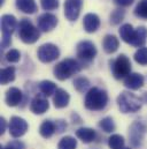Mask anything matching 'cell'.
Returning a JSON list of instances; mask_svg holds the SVG:
<instances>
[{"label":"cell","mask_w":147,"mask_h":149,"mask_svg":"<svg viewBox=\"0 0 147 149\" xmlns=\"http://www.w3.org/2000/svg\"><path fill=\"white\" fill-rule=\"evenodd\" d=\"M110 68L115 79L117 80L125 79L131 72L130 59L125 54H120L116 59L110 61Z\"/></svg>","instance_id":"5b68a950"},{"label":"cell","mask_w":147,"mask_h":149,"mask_svg":"<svg viewBox=\"0 0 147 149\" xmlns=\"http://www.w3.org/2000/svg\"><path fill=\"white\" fill-rule=\"evenodd\" d=\"M77 147V141L73 136H65L60 140L58 149H76Z\"/></svg>","instance_id":"f1b7e54d"},{"label":"cell","mask_w":147,"mask_h":149,"mask_svg":"<svg viewBox=\"0 0 147 149\" xmlns=\"http://www.w3.org/2000/svg\"><path fill=\"white\" fill-rule=\"evenodd\" d=\"M135 34H136V30L132 28L130 23H125L120 28V36L128 44L132 45V42L135 39Z\"/></svg>","instance_id":"44dd1931"},{"label":"cell","mask_w":147,"mask_h":149,"mask_svg":"<svg viewBox=\"0 0 147 149\" xmlns=\"http://www.w3.org/2000/svg\"><path fill=\"white\" fill-rule=\"evenodd\" d=\"M22 91L16 88V87H12L6 91V96H5V102L8 107H16L21 103L22 101Z\"/></svg>","instance_id":"2e32d148"},{"label":"cell","mask_w":147,"mask_h":149,"mask_svg":"<svg viewBox=\"0 0 147 149\" xmlns=\"http://www.w3.org/2000/svg\"><path fill=\"white\" fill-rule=\"evenodd\" d=\"M90 84L91 83H90L89 79H86L84 76H79V77L75 79V81H74V87L79 93H85L90 88Z\"/></svg>","instance_id":"484cf974"},{"label":"cell","mask_w":147,"mask_h":149,"mask_svg":"<svg viewBox=\"0 0 147 149\" xmlns=\"http://www.w3.org/2000/svg\"><path fill=\"white\" fill-rule=\"evenodd\" d=\"M16 7L25 14H34L37 10L35 0H16Z\"/></svg>","instance_id":"7402d4cb"},{"label":"cell","mask_w":147,"mask_h":149,"mask_svg":"<svg viewBox=\"0 0 147 149\" xmlns=\"http://www.w3.org/2000/svg\"><path fill=\"white\" fill-rule=\"evenodd\" d=\"M6 126H7V124H6L5 118H1V119H0V134H1V135L5 133V131H6Z\"/></svg>","instance_id":"74e56055"},{"label":"cell","mask_w":147,"mask_h":149,"mask_svg":"<svg viewBox=\"0 0 147 149\" xmlns=\"http://www.w3.org/2000/svg\"><path fill=\"white\" fill-rule=\"evenodd\" d=\"M123 149H130V148H123Z\"/></svg>","instance_id":"f35d334b"},{"label":"cell","mask_w":147,"mask_h":149,"mask_svg":"<svg viewBox=\"0 0 147 149\" xmlns=\"http://www.w3.org/2000/svg\"><path fill=\"white\" fill-rule=\"evenodd\" d=\"M15 80V68L13 66L2 68L0 72V81L1 84H7Z\"/></svg>","instance_id":"d4e9b609"},{"label":"cell","mask_w":147,"mask_h":149,"mask_svg":"<svg viewBox=\"0 0 147 149\" xmlns=\"http://www.w3.org/2000/svg\"><path fill=\"white\" fill-rule=\"evenodd\" d=\"M69 101H70V96L69 94L65 90V89H58L54 94V97H53V103H54V107L56 109H63L66 108L68 104H69Z\"/></svg>","instance_id":"e0dca14e"},{"label":"cell","mask_w":147,"mask_h":149,"mask_svg":"<svg viewBox=\"0 0 147 149\" xmlns=\"http://www.w3.org/2000/svg\"><path fill=\"white\" fill-rule=\"evenodd\" d=\"M147 40V29L146 27L142 26V27H138L136 29V34H135V39L132 42V45L136 46V47H143L144 44L146 43Z\"/></svg>","instance_id":"603a6c76"},{"label":"cell","mask_w":147,"mask_h":149,"mask_svg":"<svg viewBox=\"0 0 147 149\" xmlns=\"http://www.w3.org/2000/svg\"><path fill=\"white\" fill-rule=\"evenodd\" d=\"M147 132V125L146 123L142 121V120H136L132 123V125L130 126V131H129V138H130V142L133 147H140L144 140V136Z\"/></svg>","instance_id":"8992f818"},{"label":"cell","mask_w":147,"mask_h":149,"mask_svg":"<svg viewBox=\"0 0 147 149\" xmlns=\"http://www.w3.org/2000/svg\"><path fill=\"white\" fill-rule=\"evenodd\" d=\"M114 1H115V3H116L117 6H120V7H128V6L132 5L135 0H114Z\"/></svg>","instance_id":"8d00e7d4"},{"label":"cell","mask_w":147,"mask_h":149,"mask_svg":"<svg viewBox=\"0 0 147 149\" xmlns=\"http://www.w3.org/2000/svg\"><path fill=\"white\" fill-rule=\"evenodd\" d=\"M97 52L98 51H97L95 45L92 42H90V40H82L76 46L77 57L82 61H86V63L92 61L95 58Z\"/></svg>","instance_id":"52a82bcc"},{"label":"cell","mask_w":147,"mask_h":149,"mask_svg":"<svg viewBox=\"0 0 147 149\" xmlns=\"http://www.w3.org/2000/svg\"><path fill=\"white\" fill-rule=\"evenodd\" d=\"M19 37L25 44H34L40 37V31L28 19H22L19 23Z\"/></svg>","instance_id":"277c9868"},{"label":"cell","mask_w":147,"mask_h":149,"mask_svg":"<svg viewBox=\"0 0 147 149\" xmlns=\"http://www.w3.org/2000/svg\"><path fill=\"white\" fill-rule=\"evenodd\" d=\"M108 103V95L105 90L93 87L91 88L86 95H85V101L84 105L87 110L91 111H100L106 108Z\"/></svg>","instance_id":"6da1fadb"},{"label":"cell","mask_w":147,"mask_h":149,"mask_svg":"<svg viewBox=\"0 0 147 149\" xmlns=\"http://www.w3.org/2000/svg\"><path fill=\"white\" fill-rule=\"evenodd\" d=\"M120 46V40L118 38L114 35H106L104 40H102V47L105 50V52L107 53H114L117 51Z\"/></svg>","instance_id":"d6986e66"},{"label":"cell","mask_w":147,"mask_h":149,"mask_svg":"<svg viewBox=\"0 0 147 149\" xmlns=\"http://www.w3.org/2000/svg\"><path fill=\"white\" fill-rule=\"evenodd\" d=\"M80 70H82V65L79 61L75 60L73 58H67L55 65L53 73L58 80L65 81V80L71 77L73 75L77 74Z\"/></svg>","instance_id":"7a4b0ae2"},{"label":"cell","mask_w":147,"mask_h":149,"mask_svg":"<svg viewBox=\"0 0 147 149\" xmlns=\"http://www.w3.org/2000/svg\"><path fill=\"white\" fill-rule=\"evenodd\" d=\"M143 100L130 91H122L117 97V105L123 113H133L140 110Z\"/></svg>","instance_id":"3957f363"},{"label":"cell","mask_w":147,"mask_h":149,"mask_svg":"<svg viewBox=\"0 0 147 149\" xmlns=\"http://www.w3.org/2000/svg\"><path fill=\"white\" fill-rule=\"evenodd\" d=\"M39 90L41 93V95L48 97V96H52L55 94V91L58 90L56 88V84L49 80H44L39 83Z\"/></svg>","instance_id":"cb8c5ba5"},{"label":"cell","mask_w":147,"mask_h":149,"mask_svg":"<svg viewBox=\"0 0 147 149\" xmlns=\"http://www.w3.org/2000/svg\"><path fill=\"white\" fill-rule=\"evenodd\" d=\"M37 56L41 63H45V64L52 63L59 58L60 50L55 44L46 43V44H43L41 46H39L38 51H37Z\"/></svg>","instance_id":"ba28073f"},{"label":"cell","mask_w":147,"mask_h":149,"mask_svg":"<svg viewBox=\"0 0 147 149\" xmlns=\"http://www.w3.org/2000/svg\"><path fill=\"white\" fill-rule=\"evenodd\" d=\"M83 6V0H66L65 1V15L69 21H76L79 16Z\"/></svg>","instance_id":"8fae6325"},{"label":"cell","mask_w":147,"mask_h":149,"mask_svg":"<svg viewBox=\"0 0 147 149\" xmlns=\"http://www.w3.org/2000/svg\"><path fill=\"white\" fill-rule=\"evenodd\" d=\"M83 26H84V29L86 33H90V34L95 33L100 27V19L97 14L89 13L84 16Z\"/></svg>","instance_id":"9a60e30c"},{"label":"cell","mask_w":147,"mask_h":149,"mask_svg":"<svg viewBox=\"0 0 147 149\" xmlns=\"http://www.w3.org/2000/svg\"><path fill=\"white\" fill-rule=\"evenodd\" d=\"M28 123L20 117H12L10 121H9V134L13 138H21L22 135H24L28 131Z\"/></svg>","instance_id":"9c48e42d"},{"label":"cell","mask_w":147,"mask_h":149,"mask_svg":"<svg viewBox=\"0 0 147 149\" xmlns=\"http://www.w3.org/2000/svg\"><path fill=\"white\" fill-rule=\"evenodd\" d=\"M44 10H54L59 7V0H40Z\"/></svg>","instance_id":"836d02e7"},{"label":"cell","mask_w":147,"mask_h":149,"mask_svg":"<svg viewBox=\"0 0 147 149\" xmlns=\"http://www.w3.org/2000/svg\"><path fill=\"white\" fill-rule=\"evenodd\" d=\"M55 132H56V125L52 120H44L39 127V133L45 139H49Z\"/></svg>","instance_id":"ffe728a7"},{"label":"cell","mask_w":147,"mask_h":149,"mask_svg":"<svg viewBox=\"0 0 147 149\" xmlns=\"http://www.w3.org/2000/svg\"><path fill=\"white\" fill-rule=\"evenodd\" d=\"M76 136L82 140L84 143H90L92 141H94L95 136H97V133L92 128H89V127H80L76 131Z\"/></svg>","instance_id":"ac0fdd59"},{"label":"cell","mask_w":147,"mask_h":149,"mask_svg":"<svg viewBox=\"0 0 147 149\" xmlns=\"http://www.w3.org/2000/svg\"><path fill=\"white\" fill-rule=\"evenodd\" d=\"M38 29L44 33H48L53 30L58 24V17L51 13H44L37 19Z\"/></svg>","instance_id":"30bf717a"},{"label":"cell","mask_w":147,"mask_h":149,"mask_svg":"<svg viewBox=\"0 0 147 149\" xmlns=\"http://www.w3.org/2000/svg\"><path fill=\"white\" fill-rule=\"evenodd\" d=\"M135 60L136 63H138L139 65L146 66L147 65V47L143 46L140 49H138L135 53Z\"/></svg>","instance_id":"4dcf8cb0"},{"label":"cell","mask_w":147,"mask_h":149,"mask_svg":"<svg viewBox=\"0 0 147 149\" xmlns=\"http://www.w3.org/2000/svg\"><path fill=\"white\" fill-rule=\"evenodd\" d=\"M2 149H25V146L20 140H13V141L8 142Z\"/></svg>","instance_id":"e575fe53"},{"label":"cell","mask_w":147,"mask_h":149,"mask_svg":"<svg viewBox=\"0 0 147 149\" xmlns=\"http://www.w3.org/2000/svg\"><path fill=\"white\" fill-rule=\"evenodd\" d=\"M145 79L139 73H130L124 79V86L130 90H138L144 86Z\"/></svg>","instance_id":"5bb4252c"},{"label":"cell","mask_w":147,"mask_h":149,"mask_svg":"<svg viewBox=\"0 0 147 149\" xmlns=\"http://www.w3.org/2000/svg\"><path fill=\"white\" fill-rule=\"evenodd\" d=\"M21 59V53L16 49H12L6 53V60L8 63H19Z\"/></svg>","instance_id":"d6a6232c"},{"label":"cell","mask_w":147,"mask_h":149,"mask_svg":"<svg viewBox=\"0 0 147 149\" xmlns=\"http://www.w3.org/2000/svg\"><path fill=\"white\" fill-rule=\"evenodd\" d=\"M124 15H125V12L122 8H117L113 10V13L110 14V23L114 26L121 23V21L124 19Z\"/></svg>","instance_id":"1f68e13d"},{"label":"cell","mask_w":147,"mask_h":149,"mask_svg":"<svg viewBox=\"0 0 147 149\" xmlns=\"http://www.w3.org/2000/svg\"><path fill=\"white\" fill-rule=\"evenodd\" d=\"M17 21L14 15L5 14L1 17V30H2V38H12V34L16 29Z\"/></svg>","instance_id":"7c38bea8"},{"label":"cell","mask_w":147,"mask_h":149,"mask_svg":"<svg viewBox=\"0 0 147 149\" xmlns=\"http://www.w3.org/2000/svg\"><path fill=\"white\" fill-rule=\"evenodd\" d=\"M108 146L110 149H123L124 148V138L120 134H113L108 139Z\"/></svg>","instance_id":"4316f807"},{"label":"cell","mask_w":147,"mask_h":149,"mask_svg":"<svg viewBox=\"0 0 147 149\" xmlns=\"http://www.w3.org/2000/svg\"><path fill=\"white\" fill-rule=\"evenodd\" d=\"M99 127L106 133H111L115 131V123L111 117H105L99 121Z\"/></svg>","instance_id":"83f0119b"},{"label":"cell","mask_w":147,"mask_h":149,"mask_svg":"<svg viewBox=\"0 0 147 149\" xmlns=\"http://www.w3.org/2000/svg\"><path fill=\"white\" fill-rule=\"evenodd\" d=\"M136 16L147 20V0H140L135 8Z\"/></svg>","instance_id":"f546056e"},{"label":"cell","mask_w":147,"mask_h":149,"mask_svg":"<svg viewBox=\"0 0 147 149\" xmlns=\"http://www.w3.org/2000/svg\"><path fill=\"white\" fill-rule=\"evenodd\" d=\"M48 108H49V103L44 95H37L30 104V110L35 114H43L48 110Z\"/></svg>","instance_id":"4fadbf2b"},{"label":"cell","mask_w":147,"mask_h":149,"mask_svg":"<svg viewBox=\"0 0 147 149\" xmlns=\"http://www.w3.org/2000/svg\"><path fill=\"white\" fill-rule=\"evenodd\" d=\"M55 125H56V131H58V133H61V132H63V131L67 128V124H66V121H63V120H56Z\"/></svg>","instance_id":"d590c367"}]
</instances>
